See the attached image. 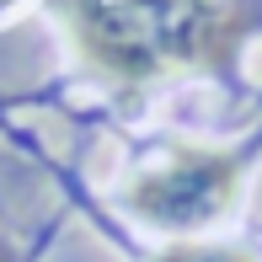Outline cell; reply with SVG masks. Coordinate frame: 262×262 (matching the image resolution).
<instances>
[{
	"label": "cell",
	"mask_w": 262,
	"mask_h": 262,
	"mask_svg": "<svg viewBox=\"0 0 262 262\" xmlns=\"http://www.w3.org/2000/svg\"><path fill=\"white\" fill-rule=\"evenodd\" d=\"M75 43L102 75L150 86L177 70H220L246 32L235 0H64Z\"/></svg>",
	"instance_id": "6da1fadb"
},
{
	"label": "cell",
	"mask_w": 262,
	"mask_h": 262,
	"mask_svg": "<svg viewBox=\"0 0 262 262\" xmlns=\"http://www.w3.org/2000/svg\"><path fill=\"white\" fill-rule=\"evenodd\" d=\"M0 262H16V257H11V246H6V241H0Z\"/></svg>",
	"instance_id": "277c9868"
},
{
	"label": "cell",
	"mask_w": 262,
	"mask_h": 262,
	"mask_svg": "<svg viewBox=\"0 0 262 262\" xmlns=\"http://www.w3.org/2000/svg\"><path fill=\"white\" fill-rule=\"evenodd\" d=\"M156 262H257L241 246H166Z\"/></svg>",
	"instance_id": "3957f363"
},
{
	"label": "cell",
	"mask_w": 262,
	"mask_h": 262,
	"mask_svg": "<svg viewBox=\"0 0 262 262\" xmlns=\"http://www.w3.org/2000/svg\"><path fill=\"white\" fill-rule=\"evenodd\" d=\"M241 166L220 150H177L166 166L128 182V209L161 230H198L235 204Z\"/></svg>",
	"instance_id": "7a4b0ae2"
}]
</instances>
